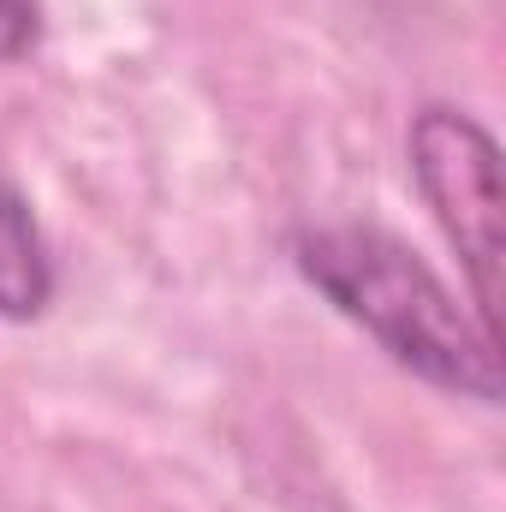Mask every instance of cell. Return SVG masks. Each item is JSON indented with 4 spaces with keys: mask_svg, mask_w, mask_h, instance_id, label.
Masks as SVG:
<instances>
[{
    "mask_svg": "<svg viewBox=\"0 0 506 512\" xmlns=\"http://www.w3.org/2000/svg\"><path fill=\"white\" fill-rule=\"evenodd\" d=\"M298 280L376 340L387 364L435 393L501 405V334L429 268V256L370 221H310L286 239Z\"/></svg>",
    "mask_w": 506,
    "mask_h": 512,
    "instance_id": "1",
    "label": "cell"
},
{
    "mask_svg": "<svg viewBox=\"0 0 506 512\" xmlns=\"http://www.w3.org/2000/svg\"><path fill=\"white\" fill-rule=\"evenodd\" d=\"M411 179L453 245L471 310L483 328L501 334V298H506V191H501V143L471 108L453 102H423L405 131Z\"/></svg>",
    "mask_w": 506,
    "mask_h": 512,
    "instance_id": "2",
    "label": "cell"
},
{
    "mask_svg": "<svg viewBox=\"0 0 506 512\" xmlns=\"http://www.w3.org/2000/svg\"><path fill=\"white\" fill-rule=\"evenodd\" d=\"M54 292H60L54 245H48V233L36 221L30 191L0 161V322H36V316H48Z\"/></svg>",
    "mask_w": 506,
    "mask_h": 512,
    "instance_id": "3",
    "label": "cell"
},
{
    "mask_svg": "<svg viewBox=\"0 0 506 512\" xmlns=\"http://www.w3.org/2000/svg\"><path fill=\"white\" fill-rule=\"evenodd\" d=\"M42 42V0H0V66L36 54Z\"/></svg>",
    "mask_w": 506,
    "mask_h": 512,
    "instance_id": "4",
    "label": "cell"
}]
</instances>
